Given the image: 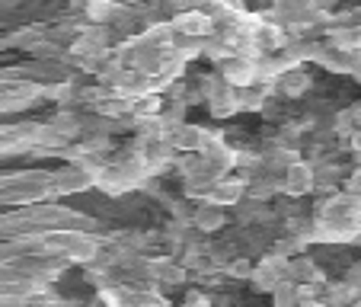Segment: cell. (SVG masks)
I'll list each match as a JSON object with an SVG mask.
<instances>
[{
  "instance_id": "6da1fadb",
  "label": "cell",
  "mask_w": 361,
  "mask_h": 307,
  "mask_svg": "<svg viewBox=\"0 0 361 307\" xmlns=\"http://www.w3.org/2000/svg\"><path fill=\"white\" fill-rule=\"evenodd\" d=\"M208 26H212V20L202 13H192V16H179V29L183 32H192V35H202L208 32Z\"/></svg>"
},
{
  "instance_id": "7a4b0ae2",
  "label": "cell",
  "mask_w": 361,
  "mask_h": 307,
  "mask_svg": "<svg viewBox=\"0 0 361 307\" xmlns=\"http://www.w3.org/2000/svg\"><path fill=\"white\" fill-rule=\"evenodd\" d=\"M291 183H288V189L291 192H304L307 186H310V173H307V167H291Z\"/></svg>"
}]
</instances>
